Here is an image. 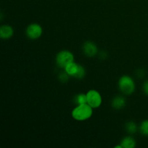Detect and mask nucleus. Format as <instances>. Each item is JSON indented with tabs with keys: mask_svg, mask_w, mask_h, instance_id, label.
<instances>
[{
	"mask_svg": "<svg viewBox=\"0 0 148 148\" xmlns=\"http://www.w3.org/2000/svg\"><path fill=\"white\" fill-rule=\"evenodd\" d=\"M74 102L77 105H81V104L88 103L87 101V94L85 93H79L74 97Z\"/></svg>",
	"mask_w": 148,
	"mask_h": 148,
	"instance_id": "12",
	"label": "nucleus"
},
{
	"mask_svg": "<svg viewBox=\"0 0 148 148\" xmlns=\"http://www.w3.org/2000/svg\"><path fill=\"white\" fill-rule=\"evenodd\" d=\"M69 77H70V76L64 70V72H60L59 74V75H58V79L62 83L67 82L69 80Z\"/></svg>",
	"mask_w": 148,
	"mask_h": 148,
	"instance_id": "14",
	"label": "nucleus"
},
{
	"mask_svg": "<svg viewBox=\"0 0 148 148\" xmlns=\"http://www.w3.org/2000/svg\"><path fill=\"white\" fill-rule=\"evenodd\" d=\"M25 33L27 37L30 40H37L43 34V27L38 23H31L26 28Z\"/></svg>",
	"mask_w": 148,
	"mask_h": 148,
	"instance_id": "5",
	"label": "nucleus"
},
{
	"mask_svg": "<svg viewBox=\"0 0 148 148\" xmlns=\"http://www.w3.org/2000/svg\"><path fill=\"white\" fill-rule=\"evenodd\" d=\"M107 56H108V54L106 51H101L99 53L100 58H101L102 59H105L107 57Z\"/></svg>",
	"mask_w": 148,
	"mask_h": 148,
	"instance_id": "17",
	"label": "nucleus"
},
{
	"mask_svg": "<svg viewBox=\"0 0 148 148\" xmlns=\"http://www.w3.org/2000/svg\"><path fill=\"white\" fill-rule=\"evenodd\" d=\"M127 105V101L124 97L121 95L115 96L111 101V106L114 109L121 110L123 109Z\"/></svg>",
	"mask_w": 148,
	"mask_h": 148,
	"instance_id": "8",
	"label": "nucleus"
},
{
	"mask_svg": "<svg viewBox=\"0 0 148 148\" xmlns=\"http://www.w3.org/2000/svg\"><path fill=\"white\" fill-rule=\"evenodd\" d=\"M75 62V56L71 51L68 50L60 51L56 56V64L59 68H64L72 62Z\"/></svg>",
	"mask_w": 148,
	"mask_h": 148,
	"instance_id": "3",
	"label": "nucleus"
},
{
	"mask_svg": "<svg viewBox=\"0 0 148 148\" xmlns=\"http://www.w3.org/2000/svg\"><path fill=\"white\" fill-rule=\"evenodd\" d=\"M121 145L122 148H134L137 145V142L132 137L128 136L122 139Z\"/></svg>",
	"mask_w": 148,
	"mask_h": 148,
	"instance_id": "10",
	"label": "nucleus"
},
{
	"mask_svg": "<svg viewBox=\"0 0 148 148\" xmlns=\"http://www.w3.org/2000/svg\"><path fill=\"white\" fill-rule=\"evenodd\" d=\"M79 65L80 64L76 63L75 62H72V63L69 64H68L67 66L64 68V70L70 77H75L78 70H79Z\"/></svg>",
	"mask_w": 148,
	"mask_h": 148,
	"instance_id": "9",
	"label": "nucleus"
},
{
	"mask_svg": "<svg viewBox=\"0 0 148 148\" xmlns=\"http://www.w3.org/2000/svg\"><path fill=\"white\" fill-rule=\"evenodd\" d=\"M118 86L119 90L126 95L132 94L136 88L135 82L133 78L129 75H123L119 78Z\"/></svg>",
	"mask_w": 148,
	"mask_h": 148,
	"instance_id": "2",
	"label": "nucleus"
},
{
	"mask_svg": "<svg viewBox=\"0 0 148 148\" xmlns=\"http://www.w3.org/2000/svg\"><path fill=\"white\" fill-rule=\"evenodd\" d=\"M139 130L143 135L148 137V119L142 121L139 127Z\"/></svg>",
	"mask_w": 148,
	"mask_h": 148,
	"instance_id": "13",
	"label": "nucleus"
},
{
	"mask_svg": "<svg viewBox=\"0 0 148 148\" xmlns=\"http://www.w3.org/2000/svg\"><path fill=\"white\" fill-rule=\"evenodd\" d=\"M14 35V29L10 25H3L0 27V38L3 40H8Z\"/></svg>",
	"mask_w": 148,
	"mask_h": 148,
	"instance_id": "7",
	"label": "nucleus"
},
{
	"mask_svg": "<svg viewBox=\"0 0 148 148\" xmlns=\"http://www.w3.org/2000/svg\"><path fill=\"white\" fill-rule=\"evenodd\" d=\"M87 101L88 104L92 108H98L102 104V96L101 93L96 90H90L87 92Z\"/></svg>",
	"mask_w": 148,
	"mask_h": 148,
	"instance_id": "4",
	"label": "nucleus"
},
{
	"mask_svg": "<svg viewBox=\"0 0 148 148\" xmlns=\"http://www.w3.org/2000/svg\"><path fill=\"white\" fill-rule=\"evenodd\" d=\"M93 114V108L88 103L76 106L72 111V116L75 121H85L91 118Z\"/></svg>",
	"mask_w": 148,
	"mask_h": 148,
	"instance_id": "1",
	"label": "nucleus"
},
{
	"mask_svg": "<svg viewBox=\"0 0 148 148\" xmlns=\"http://www.w3.org/2000/svg\"><path fill=\"white\" fill-rule=\"evenodd\" d=\"M125 130L129 134H134L137 132L139 130V127L134 121H128L125 124Z\"/></svg>",
	"mask_w": 148,
	"mask_h": 148,
	"instance_id": "11",
	"label": "nucleus"
},
{
	"mask_svg": "<svg viewBox=\"0 0 148 148\" xmlns=\"http://www.w3.org/2000/svg\"><path fill=\"white\" fill-rule=\"evenodd\" d=\"M82 52L88 57H94L98 53V48L94 42L88 40L82 45Z\"/></svg>",
	"mask_w": 148,
	"mask_h": 148,
	"instance_id": "6",
	"label": "nucleus"
},
{
	"mask_svg": "<svg viewBox=\"0 0 148 148\" xmlns=\"http://www.w3.org/2000/svg\"><path fill=\"white\" fill-rule=\"evenodd\" d=\"M137 77H143L145 75V73L144 71L142 70V69H139L138 72H137Z\"/></svg>",
	"mask_w": 148,
	"mask_h": 148,
	"instance_id": "16",
	"label": "nucleus"
},
{
	"mask_svg": "<svg viewBox=\"0 0 148 148\" xmlns=\"http://www.w3.org/2000/svg\"><path fill=\"white\" fill-rule=\"evenodd\" d=\"M143 92L148 96V79H147V80H145L143 82Z\"/></svg>",
	"mask_w": 148,
	"mask_h": 148,
	"instance_id": "15",
	"label": "nucleus"
}]
</instances>
